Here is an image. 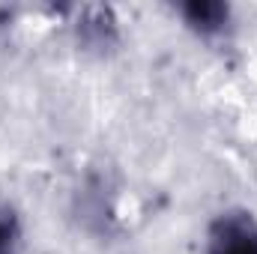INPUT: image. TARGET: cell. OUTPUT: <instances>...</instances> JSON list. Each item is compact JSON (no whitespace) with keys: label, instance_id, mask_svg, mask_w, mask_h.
<instances>
[{"label":"cell","instance_id":"cell-1","mask_svg":"<svg viewBox=\"0 0 257 254\" xmlns=\"http://www.w3.org/2000/svg\"><path fill=\"white\" fill-rule=\"evenodd\" d=\"M203 254H257V218L248 209L218 212L206 227Z\"/></svg>","mask_w":257,"mask_h":254},{"label":"cell","instance_id":"cell-2","mask_svg":"<svg viewBox=\"0 0 257 254\" xmlns=\"http://www.w3.org/2000/svg\"><path fill=\"white\" fill-rule=\"evenodd\" d=\"M177 12L189 30L206 39L221 36L230 27V6L221 0H189V3H180Z\"/></svg>","mask_w":257,"mask_h":254},{"label":"cell","instance_id":"cell-3","mask_svg":"<svg viewBox=\"0 0 257 254\" xmlns=\"http://www.w3.org/2000/svg\"><path fill=\"white\" fill-rule=\"evenodd\" d=\"M81 36H84L93 48H108V45L117 39V27H114L111 9H102V6L87 9V21L81 24Z\"/></svg>","mask_w":257,"mask_h":254},{"label":"cell","instance_id":"cell-4","mask_svg":"<svg viewBox=\"0 0 257 254\" xmlns=\"http://www.w3.org/2000/svg\"><path fill=\"white\" fill-rule=\"evenodd\" d=\"M21 242H24V230L18 212L0 203V254H21Z\"/></svg>","mask_w":257,"mask_h":254}]
</instances>
